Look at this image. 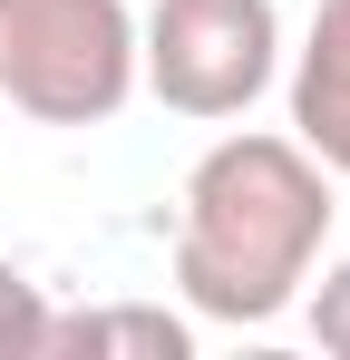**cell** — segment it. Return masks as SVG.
Returning a JSON list of instances; mask_svg holds the SVG:
<instances>
[{
  "label": "cell",
  "mask_w": 350,
  "mask_h": 360,
  "mask_svg": "<svg viewBox=\"0 0 350 360\" xmlns=\"http://www.w3.org/2000/svg\"><path fill=\"white\" fill-rule=\"evenodd\" d=\"M331 243V166L302 136H214L175 205V292L195 321H283Z\"/></svg>",
  "instance_id": "cell-1"
},
{
  "label": "cell",
  "mask_w": 350,
  "mask_h": 360,
  "mask_svg": "<svg viewBox=\"0 0 350 360\" xmlns=\"http://www.w3.org/2000/svg\"><path fill=\"white\" fill-rule=\"evenodd\" d=\"M0 98L39 127H108L136 98L127 0H0Z\"/></svg>",
  "instance_id": "cell-2"
},
{
  "label": "cell",
  "mask_w": 350,
  "mask_h": 360,
  "mask_svg": "<svg viewBox=\"0 0 350 360\" xmlns=\"http://www.w3.org/2000/svg\"><path fill=\"white\" fill-rule=\"evenodd\" d=\"M283 78V10L273 0H156L136 20V88L175 117H243Z\"/></svg>",
  "instance_id": "cell-3"
},
{
  "label": "cell",
  "mask_w": 350,
  "mask_h": 360,
  "mask_svg": "<svg viewBox=\"0 0 350 360\" xmlns=\"http://www.w3.org/2000/svg\"><path fill=\"white\" fill-rule=\"evenodd\" d=\"M292 136L350 176V0H321L311 30H302V59H292Z\"/></svg>",
  "instance_id": "cell-4"
},
{
  "label": "cell",
  "mask_w": 350,
  "mask_h": 360,
  "mask_svg": "<svg viewBox=\"0 0 350 360\" xmlns=\"http://www.w3.org/2000/svg\"><path fill=\"white\" fill-rule=\"evenodd\" d=\"M39 351H136V360H185L195 351V321H175L166 302H108V311H49V341Z\"/></svg>",
  "instance_id": "cell-5"
},
{
  "label": "cell",
  "mask_w": 350,
  "mask_h": 360,
  "mask_svg": "<svg viewBox=\"0 0 350 360\" xmlns=\"http://www.w3.org/2000/svg\"><path fill=\"white\" fill-rule=\"evenodd\" d=\"M39 341H49V292L0 253V360H39Z\"/></svg>",
  "instance_id": "cell-6"
},
{
  "label": "cell",
  "mask_w": 350,
  "mask_h": 360,
  "mask_svg": "<svg viewBox=\"0 0 350 360\" xmlns=\"http://www.w3.org/2000/svg\"><path fill=\"white\" fill-rule=\"evenodd\" d=\"M311 341H321L331 360H350V253L321 273V292H311Z\"/></svg>",
  "instance_id": "cell-7"
}]
</instances>
